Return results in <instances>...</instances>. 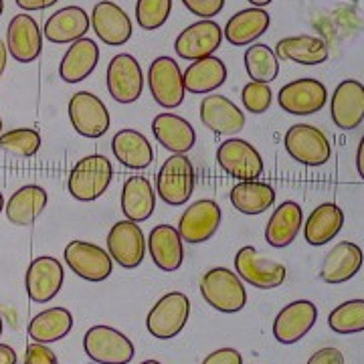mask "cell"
Here are the masks:
<instances>
[{
  "label": "cell",
  "instance_id": "41",
  "mask_svg": "<svg viewBox=\"0 0 364 364\" xmlns=\"http://www.w3.org/2000/svg\"><path fill=\"white\" fill-rule=\"evenodd\" d=\"M172 0H138L136 21L144 31H156L168 21Z\"/></svg>",
  "mask_w": 364,
  "mask_h": 364
},
{
  "label": "cell",
  "instance_id": "26",
  "mask_svg": "<svg viewBox=\"0 0 364 364\" xmlns=\"http://www.w3.org/2000/svg\"><path fill=\"white\" fill-rule=\"evenodd\" d=\"M154 138L172 154H186L195 148V128L181 116L174 114H160L152 122Z\"/></svg>",
  "mask_w": 364,
  "mask_h": 364
},
{
  "label": "cell",
  "instance_id": "23",
  "mask_svg": "<svg viewBox=\"0 0 364 364\" xmlns=\"http://www.w3.org/2000/svg\"><path fill=\"white\" fill-rule=\"evenodd\" d=\"M91 18L81 6H65L53 13L45 23V37L55 45H65L83 39L90 31Z\"/></svg>",
  "mask_w": 364,
  "mask_h": 364
},
{
  "label": "cell",
  "instance_id": "49",
  "mask_svg": "<svg viewBox=\"0 0 364 364\" xmlns=\"http://www.w3.org/2000/svg\"><path fill=\"white\" fill-rule=\"evenodd\" d=\"M356 168H358V174L364 181V136L360 144H358V152H356Z\"/></svg>",
  "mask_w": 364,
  "mask_h": 364
},
{
  "label": "cell",
  "instance_id": "38",
  "mask_svg": "<svg viewBox=\"0 0 364 364\" xmlns=\"http://www.w3.org/2000/svg\"><path fill=\"white\" fill-rule=\"evenodd\" d=\"M245 69L251 81L272 83L279 75V59L267 45H253L245 53Z\"/></svg>",
  "mask_w": 364,
  "mask_h": 364
},
{
  "label": "cell",
  "instance_id": "42",
  "mask_svg": "<svg viewBox=\"0 0 364 364\" xmlns=\"http://www.w3.org/2000/svg\"><path fill=\"white\" fill-rule=\"evenodd\" d=\"M273 93L272 87L267 83L259 81H249L247 85L241 91V102L245 105V109L251 114H265L272 107Z\"/></svg>",
  "mask_w": 364,
  "mask_h": 364
},
{
  "label": "cell",
  "instance_id": "22",
  "mask_svg": "<svg viewBox=\"0 0 364 364\" xmlns=\"http://www.w3.org/2000/svg\"><path fill=\"white\" fill-rule=\"evenodd\" d=\"M6 51L18 63H31L39 57L43 51V35L33 16L28 14L13 16L6 31Z\"/></svg>",
  "mask_w": 364,
  "mask_h": 364
},
{
  "label": "cell",
  "instance_id": "9",
  "mask_svg": "<svg viewBox=\"0 0 364 364\" xmlns=\"http://www.w3.org/2000/svg\"><path fill=\"white\" fill-rule=\"evenodd\" d=\"M148 87L154 102L162 107L174 109L184 102L182 69L172 57H158L148 69Z\"/></svg>",
  "mask_w": 364,
  "mask_h": 364
},
{
  "label": "cell",
  "instance_id": "37",
  "mask_svg": "<svg viewBox=\"0 0 364 364\" xmlns=\"http://www.w3.org/2000/svg\"><path fill=\"white\" fill-rule=\"evenodd\" d=\"M73 328V316L65 308H49L45 312L37 314L28 324V336L41 342L51 344L57 340L65 338Z\"/></svg>",
  "mask_w": 364,
  "mask_h": 364
},
{
  "label": "cell",
  "instance_id": "8",
  "mask_svg": "<svg viewBox=\"0 0 364 364\" xmlns=\"http://www.w3.org/2000/svg\"><path fill=\"white\" fill-rule=\"evenodd\" d=\"M235 269L237 275L247 282L249 286L259 289H273L286 282V267L277 261L263 257L255 247H241L235 255Z\"/></svg>",
  "mask_w": 364,
  "mask_h": 364
},
{
  "label": "cell",
  "instance_id": "33",
  "mask_svg": "<svg viewBox=\"0 0 364 364\" xmlns=\"http://www.w3.org/2000/svg\"><path fill=\"white\" fill-rule=\"evenodd\" d=\"M344 225V210L336 203H324L310 213L304 225V237L312 247H322L340 233Z\"/></svg>",
  "mask_w": 364,
  "mask_h": 364
},
{
  "label": "cell",
  "instance_id": "14",
  "mask_svg": "<svg viewBox=\"0 0 364 364\" xmlns=\"http://www.w3.org/2000/svg\"><path fill=\"white\" fill-rule=\"evenodd\" d=\"M223 31L210 18L196 21L191 26H186L174 41V51L178 53L181 59L186 61H198L210 57L213 53L221 47Z\"/></svg>",
  "mask_w": 364,
  "mask_h": 364
},
{
  "label": "cell",
  "instance_id": "15",
  "mask_svg": "<svg viewBox=\"0 0 364 364\" xmlns=\"http://www.w3.org/2000/svg\"><path fill=\"white\" fill-rule=\"evenodd\" d=\"M107 253L124 269H134L144 261L146 239L138 223L119 221L107 233Z\"/></svg>",
  "mask_w": 364,
  "mask_h": 364
},
{
  "label": "cell",
  "instance_id": "12",
  "mask_svg": "<svg viewBox=\"0 0 364 364\" xmlns=\"http://www.w3.org/2000/svg\"><path fill=\"white\" fill-rule=\"evenodd\" d=\"M217 162L237 181H257L263 172V158L255 146L241 138H229L217 150Z\"/></svg>",
  "mask_w": 364,
  "mask_h": 364
},
{
  "label": "cell",
  "instance_id": "18",
  "mask_svg": "<svg viewBox=\"0 0 364 364\" xmlns=\"http://www.w3.org/2000/svg\"><path fill=\"white\" fill-rule=\"evenodd\" d=\"M63 279H65V273L59 261L49 255L37 257L26 269V294L37 304H47L61 291Z\"/></svg>",
  "mask_w": 364,
  "mask_h": 364
},
{
  "label": "cell",
  "instance_id": "29",
  "mask_svg": "<svg viewBox=\"0 0 364 364\" xmlns=\"http://www.w3.org/2000/svg\"><path fill=\"white\" fill-rule=\"evenodd\" d=\"M47 191L39 184H26L18 188L9 203L4 205L9 221L16 227H28L39 219V215L47 207Z\"/></svg>",
  "mask_w": 364,
  "mask_h": 364
},
{
  "label": "cell",
  "instance_id": "5",
  "mask_svg": "<svg viewBox=\"0 0 364 364\" xmlns=\"http://www.w3.org/2000/svg\"><path fill=\"white\" fill-rule=\"evenodd\" d=\"M191 316V301L181 291H170L158 299L156 306L146 318L148 332L158 340H170L178 336Z\"/></svg>",
  "mask_w": 364,
  "mask_h": 364
},
{
  "label": "cell",
  "instance_id": "16",
  "mask_svg": "<svg viewBox=\"0 0 364 364\" xmlns=\"http://www.w3.org/2000/svg\"><path fill=\"white\" fill-rule=\"evenodd\" d=\"M221 225V207L213 198H200L182 213L178 233L186 243H205Z\"/></svg>",
  "mask_w": 364,
  "mask_h": 364
},
{
  "label": "cell",
  "instance_id": "13",
  "mask_svg": "<svg viewBox=\"0 0 364 364\" xmlns=\"http://www.w3.org/2000/svg\"><path fill=\"white\" fill-rule=\"evenodd\" d=\"M63 255L69 269L85 282H105L114 269V259L109 253L87 241H71Z\"/></svg>",
  "mask_w": 364,
  "mask_h": 364
},
{
  "label": "cell",
  "instance_id": "21",
  "mask_svg": "<svg viewBox=\"0 0 364 364\" xmlns=\"http://www.w3.org/2000/svg\"><path fill=\"white\" fill-rule=\"evenodd\" d=\"M93 31L105 45L119 47L126 45L132 37V21L128 13L112 0H102L93 6L91 13Z\"/></svg>",
  "mask_w": 364,
  "mask_h": 364
},
{
  "label": "cell",
  "instance_id": "47",
  "mask_svg": "<svg viewBox=\"0 0 364 364\" xmlns=\"http://www.w3.org/2000/svg\"><path fill=\"white\" fill-rule=\"evenodd\" d=\"M57 2L59 0H16V6H21L23 11H45Z\"/></svg>",
  "mask_w": 364,
  "mask_h": 364
},
{
  "label": "cell",
  "instance_id": "50",
  "mask_svg": "<svg viewBox=\"0 0 364 364\" xmlns=\"http://www.w3.org/2000/svg\"><path fill=\"white\" fill-rule=\"evenodd\" d=\"M6 47H4V43L0 41V77H2V73H4V67H6Z\"/></svg>",
  "mask_w": 364,
  "mask_h": 364
},
{
  "label": "cell",
  "instance_id": "52",
  "mask_svg": "<svg viewBox=\"0 0 364 364\" xmlns=\"http://www.w3.org/2000/svg\"><path fill=\"white\" fill-rule=\"evenodd\" d=\"M2 208H4V196L0 193V213H2Z\"/></svg>",
  "mask_w": 364,
  "mask_h": 364
},
{
  "label": "cell",
  "instance_id": "25",
  "mask_svg": "<svg viewBox=\"0 0 364 364\" xmlns=\"http://www.w3.org/2000/svg\"><path fill=\"white\" fill-rule=\"evenodd\" d=\"M363 267V249L350 241H340L324 257L320 277L326 284H344Z\"/></svg>",
  "mask_w": 364,
  "mask_h": 364
},
{
  "label": "cell",
  "instance_id": "40",
  "mask_svg": "<svg viewBox=\"0 0 364 364\" xmlns=\"http://www.w3.org/2000/svg\"><path fill=\"white\" fill-rule=\"evenodd\" d=\"M41 148L39 132L33 128H16V130L0 134V150L14 156H35Z\"/></svg>",
  "mask_w": 364,
  "mask_h": 364
},
{
  "label": "cell",
  "instance_id": "17",
  "mask_svg": "<svg viewBox=\"0 0 364 364\" xmlns=\"http://www.w3.org/2000/svg\"><path fill=\"white\" fill-rule=\"evenodd\" d=\"M318 320V308L310 299H298L282 308L273 320V336L279 344H296L304 338Z\"/></svg>",
  "mask_w": 364,
  "mask_h": 364
},
{
  "label": "cell",
  "instance_id": "35",
  "mask_svg": "<svg viewBox=\"0 0 364 364\" xmlns=\"http://www.w3.org/2000/svg\"><path fill=\"white\" fill-rule=\"evenodd\" d=\"M277 59L294 61L299 65H320L328 59V45L320 37L312 35H298V37H286L275 47Z\"/></svg>",
  "mask_w": 364,
  "mask_h": 364
},
{
  "label": "cell",
  "instance_id": "20",
  "mask_svg": "<svg viewBox=\"0 0 364 364\" xmlns=\"http://www.w3.org/2000/svg\"><path fill=\"white\" fill-rule=\"evenodd\" d=\"M200 119L219 136H235L245 128V114L229 97L210 93L200 102Z\"/></svg>",
  "mask_w": 364,
  "mask_h": 364
},
{
  "label": "cell",
  "instance_id": "39",
  "mask_svg": "<svg viewBox=\"0 0 364 364\" xmlns=\"http://www.w3.org/2000/svg\"><path fill=\"white\" fill-rule=\"evenodd\" d=\"M328 326L338 334L364 332V299H348L328 316Z\"/></svg>",
  "mask_w": 364,
  "mask_h": 364
},
{
  "label": "cell",
  "instance_id": "4",
  "mask_svg": "<svg viewBox=\"0 0 364 364\" xmlns=\"http://www.w3.org/2000/svg\"><path fill=\"white\" fill-rule=\"evenodd\" d=\"M83 348L95 364H128L134 358V342L112 326L90 328Z\"/></svg>",
  "mask_w": 364,
  "mask_h": 364
},
{
  "label": "cell",
  "instance_id": "1",
  "mask_svg": "<svg viewBox=\"0 0 364 364\" xmlns=\"http://www.w3.org/2000/svg\"><path fill=\"white\" fill-rule=\"evenodd\" d=\"M200 294L210 308L221 314L241 312L247 304L243 279L227 267H213L200 279Z\"/></svg>",
  "mask_w": 364,
  "mask_h": 364
},
{
  "label": "cell",
  "instance_id": "43",
  "mask_svg": "<svg viewBox=\"0 0 364 364\" xmlns=\"http://www.w3.org/2000/svg\"><path fill=\"white\" fill-rule=\"evenodd\" d=\"M182 4L200 18H215L225 6V0H182Z\"/></svg>",
  "mask_w": 364,
  "mask_h": 364
},
{
  "label": "cell",
  "instance_id": "44",
  "mask_svg": "<svg viewBox=\"0 0 364 364\" xmlns=\"http://www.w3.org/2000/svg\"><path fill=\"white\" fill-rule=\"evenodd\" d=\"M25 364H59L55 352L47 344H28L25 352Z\"/></svg>",
  "mask_w": 364,
  "mask_h": 364
},
{
  "label": "cell",
  "instance_id": "7",
  "mask_svg": "<svg viewBox=\"0 0 364 364\" xmlns=\"http://www.w3.org/2000/svg\"><path fill=\"white\" fill-rule=\"evenodd\" d=\"M107 91L117 104H134L144 91L142 67L130 53L116 55L107 65Z\"/></svg>",
  "mask_w": 364,
  "mask_h": 364
},
{
  "label": "cell",
  "instance_id": "10",
  "mask_svg": "<svg viewBox=\"0 0 364 364\" xmlns=\"http://www.w3.org/2000/svg\"><path fill=\"white\" fill-rule=\"evenodd\" d=\"M328 102V90L318 79H296L286 83L277 93L279 107L291 116H312L318 114Z\"/></svg>",
  "mask_w": 364,
  "mask_h": 364
},
{
  "label": "cell",
  "instance_id": "27",
  "mask_svg": "<svg viewBox=\"0 0 364 364\" xmlns=\"http://www.w3.org/2000/svg\"><path fill=\"white\" fill-rule=\"evenodd\" d=\"M97 63H100L97 43L83 37L67 49L59 65V75L65 83H79L85 77H90Z\"/></svg>",
  "mask_w": 364,
  "mask_h": 364
},
{
  "label": "cell",
  "instance_id": "6",
  "mask_svg": "<svg viewBox=\"0 0 364 364\" xmlns=\"http://www.w3.org/2000/svg\"><path fill=\"white\" fill-rule=\"evenodd\" d=\"M286 150L296 162L310 168L324 166L332 156L330 140L326 138L324 132L310 124H296L287 130Z\"/></svg>",
  "mask_w": 364,
  "mask_h": 364
},
{
  "label": "cell",
  "instance_id": "30",
  "mask_svg": "<svg viewBox=\"0 0 364 364\" xmlns=\"http://www.w3.org/2000/svg\"><path fill=\"white\" fill-rule=\"evenodd\" d=\"M156 207V195L146 176H130L122 188V210L128 221H148Z\"/></svg>",
  "mask_w": 364,
  "mask_h": 364
},
{
  "label": "cell",
  "instance_id": "19",
  "mask_svg": "<svg viewBox=\"0 0 364 364\" xmlns=\"http://www.w3.org/2000/svg\"><path fill=\"white\" fill-rule=\"evenodd\" d=\"M332 119L340 130H356L364 122V85L356 79H346L334 90L330 100Z\"/></svg>",
  "mask_w": 364,
  "mask_h": 364
},
{
  "label": "cell",
  "instance_id": "46",
  "mask_svg": "<svg viewBox=\"0 0 364 364\" xmlns=\"http://www.w3.org/2000/svg\"><path fill=\"white\" fill-rule=\"evenodd\" d=\"M308 364H344V354L334 346H326V348L314 352Z\"/></svg>",
  "mask_w": 364,
  "mask_h": 364
},
{
  "label": "cell",
  "instance_id": "3",
  "mask_svg": "<svg viewBox=\"0 0 364 364\" xmlns=\"http://www.w3.org/2000/svg\"><path fill=\"white\" fill-rule=\"evenodd\" d=\"M195 166L184 154H172L164 160L162 168L158 170L156 178V191L160 198L178 207L188 203V198L195 193Z\"/></svg>",
  "mask_w": 364,
  "mask_h": 364
},
{
  "label": "cell",
  "instance_id": "2",
  "mask_svg": "<svg viewBox=\"0 0 364 364\" xmlns=\"http://www.w3.org/2000/svg\"><path fill=\"white\" fill-rule=\"evenodd\" d=\"M114 181V166L104 154H91L79 160L69 174V195L79 203H91L104 195Z\"/></svg>",
  "mask_w": 364,
  "mask_h": 364
},
{
  "label": "cell",
  "instance_id": "56",
  "mask_svg": "<svg viewBox=\"0 0 364 364\" xmlns=\"http://www.w3.org/2000/svg\"><path fill=\"white\" fill-rule=\"evenodd\" d=\"M0 134H2V119H0Z\"/></svg>",
  "mask_w": 364,
  "mask_h": 364
},
{
  "label": "cell",
  "instance_id": "36",
  "mask_svg": "<svg viewBox=\"0 0 364 364\" xmlns=\"http://www.w3.org/2000/svg\"><path fill=\"white\" fill-rule=\"evenodd\" d=\"M231 203L243 215H263L275 203V188L267 182L239 181L231 188Z\"/></svg>",
  "mask_w": 364,
  "mask_h": 364
},
{
  "label": "cell",
  "instance_id": "51",
  "mask_svg": "<svg viewBox=\"0 0 364 364\" xmlns=\"http://www.w3.org/2000/svg\"><path fill=\"white\" fill-rule=\"evenodd\" d=\"M273 0H249V4H253V6H257V9H263V6H267V4H272Z\"/></svg>",
  "mask_w": 364,
  "mask_h": 364
},
{
  "label": "cell",
  "instance_id": "54",
  "mask_svg": "<svg viewBox=\"0 0 364 364\" xmlns=\"http://www.w3.org/2000/svg\"><path fill=\"white\" fill-rule=\"evenodd\" d=\"M4 13V0H0V14Z\"/></svg>",
  "mask_w": 364,
  "mask_h": 364
},
{
  "label": "cell",
  "instance_id": "34",
  "mask_svg": "<svg viewBox=\"0 0 364 364\" xmlns=\"http://www.w3.org/2000/svg\"><path fill=\"white\" fill-rule=\"evenodd\" d=\"M182 79H184L186 91L196 93V95L210 93V91L219 90L227 81V65L223 63V59L210 55L205 59L193 61V65L182 71Z\"/></svg>",
  "mask_w": 364,
  "mask_h": 364
},
{
  "label": "cell",
  "instance_id": "11",
  "mask_svg": "<svg viewBox=\"0 0 364 364\" xmlns=\"http://www.w3.org/2000/svg\"><path fill=\"white\" fill-rule=\"evenodd\" d=\"M69 119L83 138H102L112 122L104 102L90 91H77L69 100Z\"/></svg>",
  "mask_w": 364,
  "mask_h": 364
},
{
  "label": "cell",
  "instance_id": "53",
  "mask_svg": "<svg viewBox=\"0 0 364 364\" xmlns=\"http://www.w3.org/2000/svg\"><path fill=\"white\" fill-rule=\"evenodd\" d=\"M140 364H162V363H158V360H144V363Z\"/></svg>",
  "mask_w": 364,
  "mask_h": 364
},
{
  "label": "cell",
  "instance_id": "45",
  "mask_svg": "<svg viewBox=\"0 0 364 364\" xmlns=\"http://www.w3.org/2000/svg\"><path fill=\"white\" fill-rule=\"evenodd\" d=\"M203 364H243V356L235 348H219V350L210 352Z\"/></svg>",
  "mask_w": 364,
  "mask_h": 364
},
{
  "label": "cell",
  "instance_id": "31",
  "mask_svg": "<svg viewBox=\"0 0 364 364\" xmlns=\"http://www.w3.org/2000/svg\"><path fill=\"white\" fill-rule=\"evenodd\" d=\"M269 23H272L269 13L265 9L251 6L245 11H239L227 21L223 37L235 47H243V45H249L255 39H259L261 35L269 28Z\"/></svg>",
  "mask_w": 364,
  "mask_h": 364
},
{
  "label": "cell",
  "instance_id": "55",
  "mask_svg": "<svg viewBox=\"0 0 364 364\" xmlns=\"http://www.w3.org/2000/svg\"><path fill=\"white\" fill-rule=\"evenodd\" d=\"M2 330H4V324H2V316H0V336H2Z\"/></svg>",
  "mask_w": 364,
  "mask_h": 364
},
{
  "label": "cell",
  "instance_id": "24",
  "mask_svg": "<svg viewBox=\"0 0 364 364\" xmlns=\"http://www.w3.org/2000/svg\"><path fill=\"white\" fill-rule=\"evenodd\" d=\"M148 251L158 269L176 272L184 259V247L178 229L172 225H156L148 235Z\"/></svg>",
  "mask_w": 364,
  "mask_h": 364
},
{
  "label": "cell",
  "instance_id": "32",
  "mask_svg": "<svg viewBox=\"0 0 364 364\" xmlns=\"http://www.w3.org/2000/svg\"><path fill=\"white\" fill-rule=\"evenodd\" d=\"M304 223L301 207L294 200H286L275 208L272 219L265 227V241L275 249H284L294 243Z\"/></svg>",
  "mask_w": 364,
  "mask_h": 364
},
{
  "label": "cell",
  "instance_id": "28",
  "mask_svg": "<svg viewBox=\"0 0 364 364\" xmlns=\"http://www.w3.org/2000/svg\"><path fill=\"white\" fill-rule=\"evenodd\" d=\"M112 150L116 160L132 170L148 168L154 160V150L148 138L138 130H119L112 140Z\"/></svg>",
  "mask_w": 364,
  "mask_h": 364
},
{
  "label": "cell",
  "instance_id": "48",
  "mask_svg": "<svg viewBox=\"0 0 364 364\" xmlns=\"http://www.w3.org/2000/svg\"><path fill=\"white\" fill-rule=\"evenodd\" d=\"M0 364H16V352L6 344H0Z\"/></svg>",
  "mask_w": 364,
  "mask_h": 364
}]
</instances>
